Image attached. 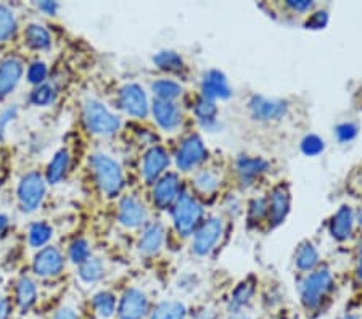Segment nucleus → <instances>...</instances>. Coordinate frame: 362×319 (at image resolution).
I'll use <instances>...</instances> for the list:
<instances>
[{
	"label": "nucleus",
	"instance_id": "15",
	"mask_svg": "<svg viewBox=\"0 0 362 319\" xmlns=\"http://www.w3.org/2000/svg\"><path fill=\"white\" fill-rule=\"evenodd\" d=\"M181 181L179 176L174 172H167L166 176H163L161 179L156 181L155 189H153V200L156 207H160L165 210L171 205L172 202L177 200V193H179Z\"/></svg>",
	"mask_w": 362,
	"mask_h": 319
},
{
	"label": "nucleus",
	"instance_id": "9",
	"mask_svg": "<svg viewBox=\"0 0 362 319\" xmlns=\"http://www.w3.org/2000/svg\"><path fill=\"white\" fill-rule=\"evenodd\" d=\"M206 155L208 151L204 149L203 140L198 138V135H190V138L183 140L179 150H177V155H176L177 168L182 171L195 168L197 165H200L202 161L206 158Z\"/></svg>",
	"mask_w": 362,
	"mask_h": 319
},
{
	"label": "nucleus",
	"instance_id": "31",
	"mask_svg": "<svg viewBox=\"0 0 362 319\" xmlns=\"http://www.w3.org/2000/svg\"><path fill=\"white\" fill-rule=\"evenodd\" d=\"M93 308L98 313V316L107 319L112 318L116 311V297L110 292H98V294L93 297Z\"/></svg>",
	"mask_w": 362,
	"mask_h": 319
},
{
	"label": "nucleus",
	"instance_id": "7",
	"mask_svg": "<svg viewBox=\"0 0 362 319\" xmlns=\"http://www.w3.org/2000/svg\"><path fill=\"white\" fill-rule=\"evenodd\" d=\"M118 102L119 107L134 118H145L149 113V101L144 89L137 84H128L121 89Z\"/></svg>",
	"mask_w": 362,
	"mask_h": 319
},
{
	"label": "nucleus",
	"instance_id": "6",
	"mask_svg": "<svg viewBox=\"0 0 362 319\" xmlns=\"http://www.w3.org/2000/svg\"><path fill=\"white\" fill-rule=\"evenodd\" d=\"M223 234V221L221 218H209L204 221L200 229L195 232L193 237V252L198 256L208 255L214 248V245L218 244L219 237Z\"/></svg>",
	"mask_w": 362,
	"mask_h": 319
},
{
	"label": "nucleus",
	"instance_id": "14",
	"mask_svg": "<svg viewBox=\"0 0 362 319\" xmlns=\"http://www.w3.org/2000/svg\"><path fill=\"white\" fill-rule=\"evenodd\" d=\"M23 64L18 59H5L0 64V98L8 97L15 89H17L18 82L23 76Z\"/></svg>",
	"mask_w": 362,
	"mask_h": 319
},
{
	"label": "nucleus",
	"instance_id": "46",
	"mask_svg": "<svg viewBox=\"0 0 362 319\" xmlns=\"http://www.w3.org/2000/svg\"><path fill=\"white\" fill-rule=\"evenodd\" d=\"M38 7L47 15H55L56 10H59V3L56 2H39Z\"/></svg>",
	"mask_w": 362,
	"mask_h": 319
},
{
	"label": "nucleus",
	"instance_id": "29",
	"mask_svg": "<svg viewBox=\"0 0 362 319\" xmlns=\"http://www.w3.org/2000/svg\"><path fill=\"white\" fill-rule=\"evenodd\" d=\"M103 274L105 266L102 263V260L93 258V256H89L82 265H80V277L84 282H87V284L100 281Z\"/></svg>",
	"mask_w": 362,
	"mask_h": 319
},
{
	"label": "nucleus",
	"instance_id": "42",
	"mask_svg": "<svg viewBox=\"0 0 362 319\" xmlns=\"http://www.w3.org/2000/svg\"><path fill=\"white\" fill-rule=\"evenodd\" d=\"M327 23H329L327 12H317L309 17V20L306 22V28L308 29H322V28H325V24Z\"/></svg>",
	"mask_w": 362,
	"mask_h": 319
},
{
	"label": "nucleus",
	"instance_id": "35",
	"mask_svg": "<svg viewBox=\"0 0 362 319\" xmlns=\"http://www.w3.org/2000/svg\"><path fill=\"white\" fill-rule=\"evenodd\" d=\"M52 234H54V231H52V228L47 223H34L29 229V244L39 248L49 242Z\"/></svg>",
	"mask_w": 362,
	"mask_h": 319
},
{
	"label": "nucleus",
	"instance_id": "44",
	"mask_svg": "<svg viewBox=\"0 0 362 319\" xmlns=\"http://www.w3.org/2000/svg\"><path fill=\"white\" fill-rule=\"evenodd\" d=\"M287 5L293 10V12L303 13V12H308V10L312 7V2H309V0H288Z\"/></svg>",
	"mask_w": 362,
	"mask_h": 319
},
{
	"label": "nucleus",
	"instance_id": "26",
	"mask_svg": "<svg viewBox=\"0 0 362 319\" xmlns=\"http://www.w3.org/2000/svg\"><path fill=\"white\" fill-rule=\"evenodd\" d=\"M187 310L183 303L167 300L161 302L155 306V310L150 313L149 319H186Z\"/></svg>",
	"mask_w": 362,
	"mask_h": 319
},
{
	"label": "nucleus",
	"instance_id": "40",
	"mask_svg": "<svg viewBox=\"0 0 362 319\" xmlns=\"http://www.w3.org/2000/svg\"><path fill=\"white\" fill-rule=\"evenodd\" d=\"M267 214V202L264 198H255L250 203V219L255 223H259Z\"/></svg>",
	"mask_w": 362,
	"mask_h": 319
},
{
	"label": "nucleus",
	"instance_id": "34",
	"mask_svg": "<svg viewBox=\"0 0 362 319\" xmlns=\"http://www.w3.org/2000/svg\"><path fill=\"white\" fill-rule=\"evenodd\" d=\"M193 184H195L197 189L203 193H213L219 186V177L214 171L203 170L195 176Z\"/></svg>",
	"mask_w": 362,
	"mask_h": 319
},
{
	"label": "nucleus",
	"instance_id": "53",
	"mask_svg": "<svg viewBox=\"0 0 362 319\" xmlns=\"http://www.w3.org/2000/svg\"><path fill=\"white\" fill-rule=\"evenodd\" d=\"M237 319H250L248 316H245V315H240Z\"/></svg>",
	"mask_w": 362,
	"mask_h": 319
},
{
	"label": "nucleus",
	"instance_id": "51",
	"mask_svg": "<svg viewBox=\"0 0 362 319\" xmlns=\"http://www.w3.org/2000/svg\"><path fill=\"white\" fill-rule=\"evenodd\" d=\"M342 319H361L359 315H354V313H348V315H345Z\"/></svg>",
	"mask_w": 362,
	"mask_h": 319
},
{
	"label": "nucleus",
	"instance_id": "23",
	"mask_svg": "<svg viewBox=\"0 0 362 319\" xmlns=\"http://www.w3.org/2000/svg\"><path fill=\"white\" fill-rule=\"evenodd\" d=\"M195 114L204 129H214L218 126V107L213 101L200 97L195 103Z\"/></svg>",
	"mask_w": 362,
	"mask_h": 319
},
{
	"label": "nucleus",
	"instance_id": "25",
	"mask_svg": "<svg viewBox=\"0 0 362 319\" xmlns=\"http://www.w3.org/2000/svg\"><path fill=\"white\" fill-rule=\"evenodd\" d=\"M267 170V161L262 158H251V156H240L237 160V171L241 181H251L261 172Z\"/></svg>",
	"mask_w": 362,
	"mask_h": 319
},
{
	"label": "nucleus",
	"instance_id": "39",
	"mask_svg": "<svg viewBox=\"0 0 362 319\" xmlns=\"http://www.w3.org/2000/svg\"><path fill=\"white\" fill-rule=\"evenodd\" d=\"M47 73H49V70H47V65L44 61H34V64L28 68V81L34 86L44 84Z\"/></svg>",
	"mask_w": 362,
	"mask_h": 319
},
{
	"label": "nucleus",
	"instance_id": "36",
	"mask_svg": "<svg viewBox=\"0 0 362 319\" xmlns=\"http://www.w3.org/2000/svg\"><path fill=\"white\" fill-rule=\"evenodd\" d=\"M54 98H55V87L52 84H47V82H44V84L40 86H36L34 91L31 92V102L38 107L50 105V103L54 102Z\"/></svg>",
	"mask_w": 362,
	"mask_h": 319
},
{
	"label": "nucleus",
	"instance_id": "16",
	"mask_svg": "<svg viewBox=\"0 0 362 319\" xmlns=\"http://www.w3.org/2000/svg\"><path fill=\"white\" fill-rule=\"evenodd\" d=\"M151 113H153L155 121L158 123V126L167 131V133L179 128V124L182 121L181 110L172 102L156 101L153 103V108H151Z\"/></svg>",
	"mask_w": 362,
	"mask_h": 319
},
{
	"label": "nucleus",
	"instance_id": "27",
	"mask_svg": "<svg viewBox=\"0 0 362 319\" xmlns=\"http://www.w3.org/2000/svg\"><path fill=\"white\" fill-rule=\"evenodd\" d=\"M295 263L300 271H312L316 268V265L319 263V253L309 240L300 244L295 255Z\"/></svg>",
	"mask_w": 362,
	"mask_h": 319
},
{
	"label": "nucleus",
	"instance_id": "4",
	"mask_svg": "<svg viewBox=\"0 0 362 319\" xmlns=\"http://www.w3.org/2000/svg\"><path fill=\"white\" fill-rule=\"evenodd\" d=\"M202 216L203 208L200 203L193 200L187 193H182V195L177 197L174 208H172V221H174L177 232L183 235V237L190 235L200 224Z\"/></svg>",
	"mask_w": 362,
	"mask_h": 319
},
{
	"label": "nucleus",
	"instance_id": "50",
	"mask_svg": "<svg viewBox=\"0 0 362 319\" xmlns=\"http://www.w3.org/2000/svg\"><path fill=\"white\" fill-rule=\"evenodd\" d=\"M7 226H8V218L3 216V214H0V234L7 229Z\"/></svg>",
	"mask_w": 362,
	"mask_h": 319
},
{
	"label": "nucleus",
	"instance_id": "43",
	"mask_svg": "<svg viewBox=\"0 0 362 319\" xmlns=\"http://www.w3.org/2000/svg\"><path fill=\"white\" fill-rule=\"evenodd\" d=\"M15 117H17V107H10L7 110H3V113L0 114V138H2L8 123H12Z\"/></svg>",
	"mask_w": 362,
	"mask_h": 319
},
{
	"label": "nucleus",
	"instance_id": "8",
	"mask_svg": "<svg viewBox=\"0 0 362 319\" xmlns=\"http://www.w3.org/2000/svg\"><path fill=\"white\" fill-rule=\"evenodd\" d=\"M149 313V298L144 292L135 289H128L121 297L118 305L119 319H144Z\"/></svg>",
	"mask_w": 362,
	"mask_h": 319
},
{
	"label": "nucleus",
	"instance_id": "47",
	"mask_svg": "<svg viewBox=\"0 0 362 319\" xmlns=\"http://www.w3.org/2000/svg\"><path fill=\"white\" fill-rule=\"evenodd\" d=\"M192 319H218V315L214 310H209V308H204V310L197 311L195 315L192 316Z\"/></svg>",
	"mask_w": 362,
	"mask_h": 319
},
{
	"label": "nucleus",
	"instance_id": "20",
	"mask_svg": "<svg viewBox=\"0 0 362 319\" xmlns=\"http://www.w3.org/2000/svg\"><path fill=\"white\" fill-rule=\"evenodd\" d=\"M354 224V214L349 207L343 205L340 210L333 214L332 223H330V232L337 240L349 239L351 232H353Z\"/></svg>",
	"mask_w": 362,
	"mask_h": 319
},
{
	"label": "nucleus",
	"instance_id": "41",
	"mask_svg": "<svg viewBox=\"0 0 362 319\" xmlns=\"http://www.w3.org/2000/svg\"><path fill=\"white\" fill-rule=\"evenodd\" d=\"M335 134H337V139L340 142H349V140H353L358 135V126L353 123H343L337 126Z\"/></svg>",
	"mask_w": 362,
	"mask_h": 319
},
{
	"label": "nucleus",
	"instance_id": "13",
	"mask_svg": "<svg viewBox=\"0 0 362 319\" xmlns=\"http://www.w3.org/2000/svg\"><path fill=\"white\" fill-rule=\"evenodd\" d=\"M288 212H290V192H288L287 186H277L272 189L269 203H267V213H269V219L272 226H279L287 218Z\"/></svg>",
	"mask_w": 362,
	"mask_h": 319
},
{
	"label": "nucleus",
	"instance_id": "28",
	"mask_svg": "<svg viewBox=\"0 0 362 319\" xmlns=\"http://www.w3.org/2000/svg\"><path fill=\"white\" fill-rule=\"evenodd\" d=\"M153 64L163 71L167 73H179L183 70V60L179 54L172 50H163L158 52L153 57Z\"/></svg>",
	"mask_w": 362,
	"mask_h": 319
},
{
	"label": "nucleus",
	"instance_id": "33",
	"mask_svg": "<svg viewBox=\"0 0 362 319\" xmlns=\"http://www.w3.org/2000/svg\"><path fill=\"white\" fill-rule=\"evenodd\" d=\"M17 31V18L7 5H0V43H7Z\"/></svg>",
	"mask_w": 362,
	"mask_h": 319
},
{
	"label": "nucleus",
	"instance_id": "24",
	"mask_svg": "<svg viewBox=\"0 0 362 319\" xmlns=\"http://www.w3.org/2000/svg\"><path fill=\"white\" fill-rule=\"evenodd\" d=\"M68 165H70V154H68L65 149L56 151L49 166H47V181H49L50 184L60 182L66 175Z\"/></svg>",
	"mask_w": 362,
	"mask_h": 319
},
{
	"label": "nucleus",
	"instance_id": "3",
	"mask_svg": "<svg viewBox=\"0 0 362 319\" xmlns=\"http://www.w3.org/2000/svg\"><path fill=\"white\" fill-rule=\"evenodd\" d=\"M84 121L87 129L97 135H112L121 126V121L116 114L98 101H87L84 103Z\"/></svg>",
	"mask_w": 362,
	"mask_h": 319
},
{
	"label": "nucleus",
	"instance_id": "1",
	"mask_svg": "<svg viewBox=\"0 0 362 319\" xmlns=\"http://www.w3.org/2000/svg\"><path fill=\"white\" fill-rule=\"evenodd\" d=\"M333 287L332 274L327 269H319L308 274L300 284V298L306 311H314Z\"/></svg>",
	"mask_w": 362,
	"mask_h": 319
},
{
	"label": "nucleus",
	"instance_id": "30",
	"mask_svg": "<svg viewBox=\"0 0 362 319\" xmlns=\"http://www.w3.org/2000/svg\"><path fill=\"white\" fill-rule=\"evenodd\" d=\"M151 91H153L156 97H158V101L172 102L181 96L182 87L177 84V82L171 81V80H160V81L153 82V86H151Z\"/></svg>",
	"mask_w": 362,
	"mask_h": 319
},
{
	"label": "nucleus",
	"instance_id": "19",
	"mask_svg": "<svg viewBox=\"0 0 362 319\" xmlns=\"http://www.w3.org/2000/svg\"><path fill=\"white\" fill-rule=\"evenodd\" d=\"M163 242H165V228L160 223H151L140 235L139 250L145 255H153L161 248Z\"/></svg>",
	"mask_w": 362,
	"mask_h": 319
},
{
	"label": "nucleus",
	"instance_id": "17",
	"mask_svg": "<svg viewBox=\"0 0 362 319\" xmlns=\"http://www.w3.org/2000/svg\"><path fill=\"white\" fill-rule=\"evenodd\" d=\"M169 165V156L166 150L161 147H153L146 151L144 156V163H142V172H144V179L146 182H155L160 175Z\"/></svg>",
	"mask_w": 362,
	"mask_h": 319
},
{
	"label": "nucleus",
	"instance_id": "21",
	"mask_svg": "<svg viewBox=\"0 0 362 319\" xmlns=\"http://www.w3.org/2000/svg\"><path fill=\"white\" fill-rule=\"evenodd\" d=\"M15 292H17V303L21 313L28 311L29 308L36 303V298H38V289H36V284L33 282V279H29V277L26 276L20 277Z\"/></svg>",
	"mask_w": 362,
	"mask_h": 319
},
{
	"label": "nucleus",
	"instance_id": "11",
	"mask_svg": "<svg viewBox=\"0 0 362 319\" xmlns=\"http://www.w3.org/2000/svg\"><path fill=\"white\" fill-rule=\"evenodd\" d=\"M65 260L56 247H44L34 256L33 269L40 277H54L61 273Z\"/></svg>",
	"mask_w": 362,
	"mask_h": 319
},
{
	"label": "nucleus",
	"instance_id": "37",
	"mask_svg": "<svg viewBox=\"0 0 362 319\" xmlns=\"http://www.w3.org/2000/svg\"><path fill=\"white\" fill-rule=\"evenodd\" d=\"M68 255H70V260L73 263L82 265L84 261L91 256V247H89V244L84 239H76L75 242L70 245V252H68Z\"/></svg>",
	"mask_w": 362,
	"mask_h": 319
},
{
	"label": "nucleus",
	"instance_id": "38",
	"mask_svg": "<svg viewBox=\"0 0 362 319\" xmlns=\"http://www.w3.org/2000/svg\"><path fill=\"white\" fill-rule=\"evenodd\" d=\"M301 150L304 155L308 156H316L319 154H322L324 151V140L321 138H317V135H306V138L303 139L301 142Z\"/></svg>",
	"mask_w": 362,
	"mask_h": 319
},
{
	"label": "nucleus",
	"instance_id": "32",
	"mask_svg": "<svg viewBox=\"0 0 362 319\" xmlns=\"http://www.w3.org/2000/svg\"><path fill=\"white\" fill-rule=\"evenodd\" d=\"M255 294V284L250 281H245L239 284L237 289L234 290L232 300H230V310H234L232 313H239L241 308H243L246 303L251 300V297Z\"/></svg>",
	"mask_w": 362,
	"mask_h": 319
},
{
	"label": "nucleus",
	"instance_id": "18",
	"mask_svg": "<svg viewBox=\"0 0 362 319\" xmlns=\"http://www.w3.org/2000/svg\"><path fill=\"white\" fill-rule=\"evenodd\" d=\"M202 92H203L204 98H208V101H213V102H214V98H229L230 97L229 82H227V80H225V76L223 75V73L218 70L208 71L206 75L203 76Z\"/></svg>",
	"mask_w": 362,
	"mask_h": 319
},
{
	"label": "nucleus",
	"instance_id": "5",
	"mask_svg": "<svg viewBox=\"0 0 362 319\" xmlns=\"http://www.w3.org/2000/svg\"><path fill=\"white\" fill-rule=\"evenodd\" d=\"M45 195V181L39 172H28L18 186L20 205L24 212H34Z\"/></svg>",
	"mask_w": 362,
	"mask_h": 319
},
{
	"label": "nucleus",
	"instance_id": "48",
	"mask_svg": "<svg viewBox=\"0 0 362 319\" xmlns=\"http://www.w3.org/2000/svg\"><path fill=\"white\" fill-rule=\"evenodd\" d=\"M8 318V303L3 295H0V319Z\"/></svg>",
	"mask_w": 362,
	"mask_h": 319
},
{
	"label": "nucleus",
	"instance_id": "52",
	"mask_svg": "<svg viewBox=\"0 0 362 319\" xmlns=\"http://www.w3.org/2000/svg\"><path fill=\"white\" fill-rule=\"evenodd\" d=\"M358 223L362 226V210H359V213H358Z\"/></svg>",
	"mask_w": 362,
	"mask_h": 319
},
{
	"label": "nucleus",
	"instance_id": "45",
	"mask_svg": "<svg viewBox=\"0 0 362 319\" xmlns=\"http://www.w3.org/2000/svg\"><path fill=\"white\" fill-rule=\"evenodd\" d=\"M52 319H80V315H77L76 310H73V308L65 306V308H60V310H56Z\"/></svg>",
	"mask_w": 362,
	"mask_h": 319
},
{
	"label": "nucleus",
	"instance_id": "49",
	"mask_svg": "<svg viewBox=\"0 0 362 319\" xmlns=\"http://www.w3.org/2000/svg\"><path fill=\"white\" fill-rule=\"evenodd\" d=\"M356 277H358V281L362 284V245L359 250V261H358V269H356Z\"/></svg>",
	"mask_w": 362,
	"mask_h": 319
},
{
	"label": "nucleus",
	"instance_id": "10",
	"mask_svg": "<svg viewBox=\"0 0 362 319\" xmlns=\"http://www.w3.org/2000/svg\"><path fill=\"white\" fill-rule=\"evenodd\" d=\"M251 117L258 121H277L285 117L287 103L276 98H267L262 96H253L248 103Z\"/></svg>",
	"mask_w": 362,
	"mask_h": 319
},
{
	"label": "nucleus",
	"instance_id": "22",
	"mask_svg": "<svg viewBox=\"0 0 362 319\" xmlns=\"http://www.w3.org/2000/svg\"><path fill=\"white\" fill-rule=\"evenodd\" d=\"M24 40H26V44H28L31 49H34V50H45V49H49L52 44L50 33L44 28V26L38 24V23L29 24L28 28H26Z\"/></svg>",
	"mask_w": 362,
	"mask_h": 319
},
{
	"label": "nucleus",
	"instance_id": "2",
	"mask_svg": "<svg viewBox=\"0 0 362 319\" xmlns=\"http://www.w3.org/2000/svg\"><path fill=\"white\" fill-rule=\"evenodd\" d=\"M91 166L96 176L97 186L107 197H114L123 187V172L116 161L103 154H97L91 158Z\"/></svg>",
	"mask_w": 362,
	"mask_h": 319
},
{
	"label": "nucleus",
	"instance_id": "12",
	"mask_svg": "<svg viewBox=\"0 0 362 319\" xmlns=\"http://www.w3.org/2000/svg\"><path fill=\"white\" fill-rule=\"evenodd\" d=\"M118 219L124 228H139L146 221V208L135 197H124L119 203Z\"/></svg>",
	"mask_w": 362,
	"mask_h": 319
}]
</instances>
